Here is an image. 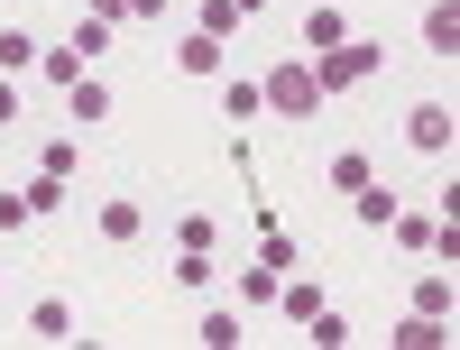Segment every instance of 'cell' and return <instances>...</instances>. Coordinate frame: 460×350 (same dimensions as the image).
<instances>
[{
    "label": "cell",
    "mask_w": 460,
    "mask_h": 350,
    "mask_svg": "<svg viewBox=\"0 0 460 350\" xmlns=\"http://www.w3.org/2000/svg\"><path fill=\"white\" fill-rule=\"evenodd\" d=\"M377 74H387V47H377V37H341V47L314 56V84L323 93H368Z\"/></svg>",
    "instance_id": "obj_1"
},
{
    "label": "cell",
    "mask_w": 460,
    "mask_h": 350,
    "mask_svg": "<svg viewBox=\"0 0 460 350\" xmlns=\"http://www.w3.org/2000/svg\"><path fill=\"white\" fill-rule=\"evenodd\" d=\"M258 102H267V111H286V121H314V111H323L332 93L314 84V65H295V56H286V65H267V84H258Z\"/></svg>",
    "instance_id": "obj_2"
},
{
    "label": "cell",
    "mask_w": 460,
    "mask_h": 350,
    "mask_svg": "<svg viewBox=\"0 0 460 350\" xmlns=\"http://www.w3.org/2000/svg\"><path fill=\"white\" fill-rule=\"evenodd\" d=\"M405 148H414V157H451V148H460L451 102H414V111H405Z\"/></svg>",
    "instance_id": "obj_3"
},
{
    "label": "cell",
    "mask_w": 460,
    "mask_h": 350,
    "mask_svg": "<svg viewBox=\"0 0 460 350\" xmlns=\"http://www.w3.org/2000/svg\"><path fill=\"white\" fill-rule=\"evenodd\" d=\"M65 111H74V121H111V84H102L93 65H84V74L65 84Z\"/></svg>",
    "instance_id": "obj_4"
},
{
    "label": "cell",
    "mask_w": 460,
    "mask_h": 350,
    "mask_svg": "<svg viewBox=\"0 0 460 350\" xmlns=\"http://www.w3.org/2000/svg\"><path fill=\"white\" fill-rule=\"evenodd\" d=\"M28 332H37V341H74V304H65V295H37V304H28Z\"/></svg>",
    "instance_id": "obj_5"
},
{
    "label": "cell",
    "mask_w": 460,
    "mask_h": 350,
    "mask_svg": "<svg viewBox=\"0 0 460 350\" xmlns=\"http://www.w3.org/2000/svg\"><path fill=\"white\" fill-rule=\"evenodd\" d=\"M424 47H433L442 65L460 56V10H451V0H433V10H424Z\"/></svg>",
    "instance_id": "obj_6"
},
{
    "label": "cell",
    "mask_w": 460,
    "mask_h": 350,
    "mask_svg": "<svg viewBox=\"0 0 460 350\" xmlns=\"http://www.w3.org/2000/svg\"><path fill=\"white\" fill-rule=\"evenodd\" d=\"M175 286H184V295H212V286H221L212 249H175Z\"/></svg>",
    "instance_id": "obj_7"
},
{
    "label": "cell",
    "mask_w": 460,
    "mask_h": 350,
    "mask_svg": "<svg viewBox=\"0 0 460 350\" xmlns=\"http://www.w3.org/2000/svg\"><path fill=\"white\" fill-rule=\"evenodd\" d=\"M175 74H221V37H175Z\"/></svg>",
    "instance_id": "obj_8"
},
{
    "label": "cell",
    "mask_w": 460,
    "mask_h": 350,
    "mask_svg": "<svg viewBox=\"0 0 460 350\" xmlns=\"http://www.w3.org/2000/svg\"><path fill=\"white\" fill-rule=\"evenodd\" d=\"M387 230H396L405 249H424V258L442 249V221H433V212H405V203H396V221H387Z\"/></svg>",
    "instance_id": "obj_9"
},
{
    "label": "cell",
    "mask_w": 460,
    "mask_h": 350,
    "mask_svg": "<svg viewBox=\"0 0 460 350\" xmlns=\"http://www.w3.org/2000/svg\"><path fill=\"white\" fill-rule=\"evenodd\" d=\"M93 230H102V240H120V249H129L138 230H147V212H138V203H102V212H93Z\"/></svg>",
    "instance_id": "obj_10"
},
{
    "label": "cell",
    "mask_w": 460,
    "mask_h": 350,
    "mask_svg": "<svg viewBox=\"0 0 460 350\" xmlns=\"http://www.w3.org/2000/svg\"><path fill=\"white\" fill-rule=\"evenodd\" d=\"M194 332H203V350H240V304H212Z\"/></svg>",
    "instance_id": "obj_11"
},
{
    "label": "cell",
    "mask_w": 460,
    "mask_h": 350,
    "mask_svg": "<svg viewBox=\"0 0 460 350\" xmlns=\"http://www.w3.org/2000/svg\"><path fill=\"white\" fill-rule=\"evenodd\" d=\"M451 341V323H433V314H405L396 323V350H442Z\"/></svg>",
    "instance_id": "obj_12"
},
{
    "label": "cell",
    "mask_w": 460,
    "mask_h": 350,
    "mask_svg": "<svg viewBox=\"0 0 460 350\" xmlns=\"http://www.w3.org/2000/svg\"><path fill=\"white\" fill-rule=\"evenodd\" d=\"M341 37H350V19H341V10H304V47H341Z\"/></svg>",
    "instance_id": "obj_13"
},
{
    "label": "cell",
    "mask_w": 460,
    "mask_h": 350,
    "mask_svg": "<svg viewBox=\"0 0 460 350\" xmlns=\"http://www.w3.org/2000/svg\"><path fill=\"white\" fill-rule=\"evenodd\" d=\"M65 47H74V56H84V65H93V56L111 47V19H93V10H74V37H65Z\"/></svg>",
    "instance_id": "obj_14"
},
{
    "label": "cell",
    "mask_w": 460,
    "mask_h": 350,
    "mask_svg": "<svg viewBox=\"0 0 460 350\" xmlns=\"http://www.w3.org/2000/svg\"><path fill=\"white\" fill-rule=\"evenodd\" d=\"M350 203H359V221H368V230H387V221H396V193H387V184H377V175H368V184L350 193Z\"/></svg>",
    "instance_id": "obj_15"
},
{
    "label": "cell",
    "mask_w": 460,
    "mask_h": 350,
    "mask_svg": "<svg viewBox=\"0 0 460 350\" xmlns=\"http://www.w3.org/2000/svg\"><path fill=\"white\" fill-rule=\"evenodd\" d=\"M249 28V0H203V37H240Z\"/></svg>",
    "instance_id": "obj_16"
},
{
    "label": "cell",
    "mask_w": 460,
    "mask_h": 350,
    "mask_svg": "<svg viewBox=\"0 0 460 350\" xmlns=\"http://www.w3.org/2000/svg\"><path fill=\"white\" fill-rule=\"evenodd\" d=\"M277 304H286V314H295V323H304V314H323V304H332V295H323V286H314V277H295V286H286V277H277Z\"/></svg>",
    "instance_id": "obj_17"
},
{
    "label": "cell",
    "mask_w": 460,
    "mask_h": 350,
    "mask_svg": "<svg viewBox=\"0 0 460 350\" xmlns=\"http://www.w3.org/2000/svg\"><path fill=\"white\" fill-rule=\"evenodd\" d=\"M175 249H221V221H212V212H184V221H175Z\"/></svg>",
    "instance_id": "obj_18"
},
{
    "label": "cell",
    "mask_w": 460,
    "mask_h": 350,
    "mask_svg": "<svg viewBox=\"0 0 460 350\" xmlns=\"http://www.w3.org/2000/svg\"><path fill=\"white\" fill-rule=\"evenodd\" d=\"M47 212H65V175H37L28 184V221H47Z\"/></svg>",
    "instance_id": "obj_19"
},
{
    "label": "cell",
    "mask_w": 460,
    "mask_h": 350,
    "mask_svg": "<svg viewBox=\"0 0 460 350\" xmlns=\"http://www.w3.org/2000/svg\"><path fill=\"white\" fill-rule=\"evenodd\" d=\"M37 65V37H19V28H0V74H28Z\"/></svg>",
    "instance_id": "obj_20"
},
{
    "label": "cell",
    "mask_w": 460,
    "mask_h": 350,
    "mask_svg": "<svg viewBox=\"0 0 460 350\" xmlns=\"http://www.w3.org/2000/svg\"><path fill=\"white\" fill-rule=\"evenodd\" d=\"M332 184L359 193V184H368V148H341V157H332Z\"/></svg>",
    "instance_id": "obj_21"
},
{
    "label": "cell",
    "mask_w": 460,
    "mask_h": 350,
    "mask_svg": "<svg viewBox=\"0 0 460 350\" xmlns=\"http://www.w3.org/2000/svg\"><path fill=\"white\" fill-rule=\"evenodd\" d=\"M240 304H277V267H267V258L240 267Z\"/></svg>",
    "instance_id": "obj_22"
},
{
    "label": "cell",
    "mask_w": 460,
    "mask_h": 350,
    "mask_svg": "<svg viewBox=\"0 0 460 350\" xmlns=\"http://www.w3.org/2000/svg\"><path fill=\"white\" fill-rule=\"evenodd\" d=\"M414 314H433V323H451V277H424V286H414Z\"/></svg>",
    "instance_id": "obj_23"
},
{
    "label": "cell",
    "mask_w": 460,
    "mask_h": 350,
    "mask_svg": "<svg viewBox=\"0 0 460 350\" xmlns=\"http://www.w3.org/2000/svg\"><path fill=\"white\" fill-rule=\"evenodd\" d=\"M304 332H314L323 350H341V341H350V314H332V304H323V314H304Z\"/></svg>",
    "instance_id": "obj_24"
},
{
    "label": "cell",
    "mask_w": 460,
    "mask_h": 350,
    "mask_svg": "<svg viewBox=\"0 0 460 350\" xmlns=\"http://www.w3.org/2000/svg\"><path fill=\"white\" fill-rule=\"evenodd\" d=\"M221 111H230V121H258L267 102H258V84H221Z\"/></svg>",
    "instance_id": "obj_25"
},
{
    "label": "cell",
    "mask_w": 460,
    "mask_h": 350,
    "mask_svg": "<svg viewBox=\"0 0 460 350\" xmlns=\"http://www.w3.org/2000/svg\"><path fill=\"white\" fill-rule=\"evenodd\" d=\"M37 65H47V84H56V93L74 84V74H84V56H74V47H47V56H37Z\"/></svg>",
    "instance_id": "obj_26"
},
{
    "label": "cell",
    "mask_w": 460,
    "mask_h": 350,
    "mask_svg": "<svg viewBox=\"0 0 460 350\" xmlns=\"http://www.w3.org/2000/svg\"><path fill=\"white\" fill-rule=\"evenodd\" d=\"M258 258H267V267H277V277H286V267H295V240H286V230H277V221H267V240H258Z\"/></svg>",
    "instance_id": "obj_27"
},
{
    "label": "cell",
    "mask_w": 460,
    "mask_h": 350,
    "mask_svg": "<svg viewBox=\"0 0 460 350\" xmlns=\"http://www.w3.org/2000/svg\"><path fill=\"white\" fill-rule=\"evenodd\" d=\"M84 10H93V19H111V28H129V19H138V0H84Z\"/></svg>",
    "instance_id": "obj_28"
},
{
    "label": "cell",
    "mask_w": 460,
    "mask_h": 350,
    "mask_svg": "<svg viewBox=\"0 0 460 350\" xmlns=\"http://www.w3.org/2000/svg\"><path fill=\"white\" fill-rule=\"evenodd\" d=\"M19 121V84H0V130H10Z\"/></svg>",
    "instance_id": "obj_29"
}]
</instances>
